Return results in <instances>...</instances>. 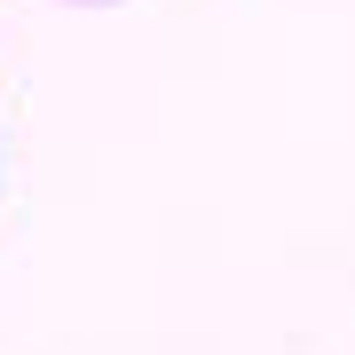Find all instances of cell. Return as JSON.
<instances>
[{"mask_svg":"<svg viewBox=\"0 0 355 355\" xmlns=\"http://www.w3.org/2000/svg\"><path fill=\"white\" fill-rule=\"evenodd\" d=\"M71 8H111V0H71Z\"/></svg>","mask_w":355,"mask_h":355,"instance_id":"cell-1","label":"cell"}]
</instances>
